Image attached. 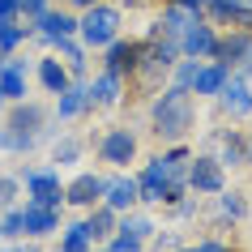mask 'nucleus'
Returning a JSON list of instances; mask_svg holds the SVG:
<instances>
[{
  "instance_id": "obj_1",
  "label": "nucleus",
  "mask_w": 252,
  "mask_h": 252,
  "mask_svg": "<svg viewBox=\"0 0 252 252\" xmlns=\"http://www.w3.org/2000/svg\"><path fill=\"white\" fill-rule=\"evenodd\" d=\"M201 120V103L188 90H175V86H162L154 98H150V137L158 146H171V141H188L197 133Z\"/></svg>"
},
{
  "instance_id": "obj_2",
  "label": "nucleus",
  "mask_w": 252,
  "mask_h": 252,
  "mask_svg": "<svg viewBox=\"0 0 252 252\" xmlns=\"http://www.w3.org/2000/svg\"><path fill=\"white\" fill-rule=\"evenodd\" d=\"M94 141V167H103V171H133L137 162H141V133L128 128V124H107Z\"/></svg>"
},
{
  "instance_id": "obj_3",
  "label": "nucleus",
  "mask_w": 252,
  "mask_h": 252,
  "mask_svg": "<svg viewBox=\"0 0 252 252\" xmlns=\"http://www.w3.org/2000/svg\"><path fill=\"white\" fill-rule=\"evenodd\" d=\"M116 34H124V9H120V0H98L94 9L77 13V39H81L86 52H103Z\"/></svg>"
},
{
  "instance_id": "obj_4",
  "label": "nucleus",
  "mask_w": 252,
  "mask_h": 252,
  "mask_svg": "<svg viewBox=\"0 0 252 252\" xmlns=\"http://www.w3.org/2000/svg\"><path fill=\"white\" fill-rule=\"evenodd\" d=\"M17 180H22L26 201L47 205V210H64V171H60V167H52V162L17 167Z\"/></svg>"
},
{
  "instance_id": "obj_5",
  "label": "nucleus",
  "mask_w": 252,
  "mask_h": 252,
  "mask_svg": "<svg viewBox=\"0 0 252 252\" xmlns=\"http://www.w3.org/2000/svg\"><path fill=\"white\" fill-rule=\"evenodd\" d=\"M210 154L222 162L226 171H248V167H252V133L226 120L222 128H214V133H210Z\"/></svg>"
},
{
  "instance_id": "obj_6",
  "label": "nucleus",
  "mask_w": 252,
  "mask_h": 252,
  "mask_svg": "<svg viewBox=\"0 0 252 252\" xmlns=\"http://www.w3.org/2000/svg\"><path fill=\"white\" fill-rule=\"evenodd\" d=\"M184 184H188V192H197V197H214V192H222V188L231 184V171L214 158L210 150H192V158H188V167H184Z\"/></svg>"
},
{
  "instance_id": "obj_7",
  "label": "nucleus",
  "mask_w": 252,
  "mask_h": 252,
  "mask_svg": "<svg viewBox=\"0 0 252 252\" xmlns=\"http://www.w3.org/2000/svg\"><path fill=\"white\" fill-rule=\"evenodd\" d=\"M201 214L210 218V226H218V231H231V226L248 222L252 205H248V197H244V188H231V184H226L222 192H214V197L201 201Z\"/></svg>"
},
{
  "instance_id": "obj_8",
  "label": "nucleus",
  "mask_w": 252,
  "mask_h": 252,
  "mask_svg": "<svg viewBox=\"0 0 252 252\" xmlns=\"http://www.w3.org/2000/svg\"><path fill=\"white\" fill-rule=\"evenodd\" d=\"M103 197V167H77L64 175V210L86 214Z\"/></svg>"
},
{
  "instance_id": "obj_9",
  "label": "nucleus",
  "mask_w": 252,
  "mask_h": 252,
  "mask_svg": "<svg viewBox=\"0 0 252 252\" xmlns=\"http://www.w3.org/2000/svg\"><path fill=\"white\" fill-rule=\"evenodd\" d=\"M94 116V98H90V81H68V90H60L52 98V120L56 124H77V120Z\"/></svg>"
},
{
  "instance_id": "obj_10",
  "label": "nucleus",
  "mask_w": 252,
  "mask_h": 252,
  "mask_svg": "<svg viewBox=\"0 0 252 252\" xmlns=\"http://www.w3.org/2000/svg\"><path fill=\"white\" fill-rule=\"evenodd\" d=\"M94 60H98V68H107V73L133 77L137 60H141V39H133V34H116L103 52H94Z\"/></svg>"
},
{
  "instance_id": "obj_11",
  "label": "nucleus",
  "mask_w": 252,
  "mask_h": 252,
  "mask_svg": "<svg viewBox=\"0 0 252 252\" xmlns=\"http://www.w3.org/2000/svg\"><path fill=\"white\" fill-rule=\"evenodd\" d=\"M90 98H94V111H120V107L128 103V77H120V73H90Z\"/></svg>"
},
{
  "instance_id": "obj_12",
  "label": "nucleus",
  "mask_w": 252,
  "mask_h": 252,
  "mask_svg": "<svg viewBox=\"0 0 252 252\" xmlns=\"http://www.w3.org/2000/svg\"><path fill=\"white\" fill-rule=\"evenodd\" d=\"M214 103H218V111H222V120H231V124L252 120V81H244L239 73H231V81L218 90Z\"/></svg>"
},
{
  "instance_id": "obj_13",
  "label": "nucleus",
  "mask_w": 252,
  "mask_h": 252,
  "mask_svg": "<svg viewBox=\"0 0 252 252\" xmlns=\"http://www.w3.org/2000/svg\"><path fill=\"white\" fill-rule=\"evenodd\" d=\"M175 43H180V56H188V60H214V47H218V26H214V22H205V17H192Z\"/></svg>"
},
{
  "instance_id": "obj_14",
  "label": "nucleus",
  "mask_w": 252,
  "mask_h": 252,
  "mask_svg": "<svg viewBox=\"0 0 252 252\" xmlns=\"http://www.w3.org/2000/svg\"><path fill=\"white\" fill-rule=\"evenodd\" d=\"M107 210L116 214H128L137 210L141 201H137V175L133 171H103V197H98Z\"/></svg>"
},
{
  "instance_id": "obj_15",
  "label": "nucleus",
  "mask_w": 252,
  "mask_h": 252,
  "mask_svg": "<svg viewBox=\"0 0 252 252\" xmlns=\"http://www.w3.org/2000/svg\"><path fill=\"white\" fill-rule=\"evenodd\" d=\"M30 26H34V43L52 47L56 39H73V34H77V13L64 9V4H52V9H47L43 17H34Z\"/></svg>"
},
{
  "instance_id": "obj_16",
  "label": "nucleus",
  "mask_w": 252,
  "mask_h": 252,
  "mask_svg": "<svg viewBox=\"0 0 252 252\" xmlns=\"http://www.w3.org/2000/svg\"><path fill=\"white\" fill-rule=\"evenodd\" d=\"M133 175H137V201L146 210H162V197H167V171H162V162L150 154V158H141V167Z\"/></svg>"
},
{
  "instance_id": "obj_17",
  "label": "nucleus",
  "mask_w": 252,
  "mask_h": 252,
  "mask_svg": "<svg viewBox=\"0 0 252 252\" xmlns=\"http://www.w3.org/2000/svg\"><path fill=\"white\" fill-rule=\"evenodd\" d=\"M60 226H64V210H47V205H34V201H22V231H26V239H34V244L56 239Z\"/></svg>"
},
{
  "instance_id": "obj_18",
  "label": "nucleus",
  "mask_w": 252,
  "mask_h": 252,
  "mask_svg": "<svg viewBox=\"0 0 252 252\" xmlns=\"http://www.w3.org/2000/svg\"><path fill=\"white\" fill-rule=\"evenodd\" d=\"M226 81H231V68H226L222 60H201L197 77H192V98H197V103H214Z\"/></svg>"
},
{
  "instance_id": "obj_19",
  "label": "nucleus",
  "mask_w": 252,
  "mask_h": 252,
  "mask_svg": "<svg viewBox=\"0 0 252 252\" xmlns=\"http://www.w3.org/2000/svg\"><path fill=\"white\" fill-rule=\"evenodd\" d=\"M30 77L39 81V90L43 94H60V90H68V68H64V60H60V56L56 52H43V56H34V73H30Z\"/></svg>"
},
{
  "instance_id": "obj_20",
  "label": "nucleus",
  "mask_w": 252,
  "mask_h": 252,
  "mask_svg": "<svg viewBox=\"0 0 252 252\" xmlns=\"http://www.w3.org/2000/svg\"><path fill=\"white\" fill-rule=\"evenodd\" d=\"M47 52H56L60 60H64V68H68V77H73V81H86V77L94 73V52L81 47L77 34H73V39H56Z\"/></svg>"
},
{
  "instance_id": "obj_21",
  "label": "nucleus",
  "mask_w": 252,
  "mask_h": 252,
  "mask_svg": "<svg viewBox=\"0 0 252 252\" xmlns=\"http://www.w3.org/2000/svg\"><path fill=\"white\" fill-rule=\"evenodd\" d=\"M86 150H90V141L77 133H60L52 141V154H47V162L52 167H60V171H77L81 162H86Z\"/></svg>"
},
{
  "instance_id": "obj_22",
  "label": "nucleus",
  "mask_w": 252,
  "mask_h": 252,
  "mask_svg": "<svg viewBox=\"0 0 252 252\" xmlns=\"http://www.w3.org/2000/svg\"><path fill=\"white\" fill-rule=\"evenodd\" d=\"M248 43H252V30L222 26V30H218V47H214V60H222V64L235 73V64L244 60V52H248Z\"/></svg>"
},
{
  "instance_id": "obj_23",
  "label": "nucleus",
  "mask_w": 252,
  "mask_h": 252,
  "mask_svg": "<svg viewBox=\"0 0 252 252\" xmlns=\"http://www.w3.org/2000/svg\"><path fill=\"white\" fill-rule=\"evenodd\" d=\"M81 222H86V231H90L94 244H107V239L116 235V226H120V214L107 210L103 201H98V205H90V210L81 214Z\"/></svg>"
},
{
  "instance_id": "obj_24",
  "label": "nucleus",
  "mask_w": 252,
  "mask_h": 252,
  "mask_svg": "<svg viewBox=\"0 0 252 252\" xmlns=\"http://www.w3.org/2000/svg\"><path fill=\"white\" fill-rule=\"evenodd\" d=\"M158 210H146V205H137V210H128V214H120V231H128V235H137V239H154V231H158Z\"/></svg>"
},
{
  "instance_id": "obj_25",
  "label": "nucleus",
  "mask_w": 252,
  "mask_h": 252,
  "mask_svg": "<svg viewBox=\"0 0 252 252\" xmlns=\"http://www.w3.org/2000/svg\"><path fill=\"white\" fill-rule=\"evenodd\" d=\"M94 239L90 231H86V222L81 218H64V226L56 231V252H90Z\"/></svg>"
},
{
  "instance_id": "obj_26",
  "label": "nucleus",
  "mask_w": 252,
  "mask_h": 252,
  "mask_svg": "<svg viewBox=\"0 0 252 252\" xmlns=\"http://www.w3.org/2000/svg\"><path fill=\"white\" fill-rule=\"evenodd\" d=\"M0 94H4V103H22L30 98V73L9 64V56H4V68H0Z\"/></svg>"
},
{
  "instance_id": "obj_27",
  "label": "nucleus",
  "mask_w": 252,
  "mask_h": 252,
  "mask_svg": "<svg viewBox=\"0 0 252 252\" xmlns=\"http://www.w3.org/2000/svg\"><path fill=\"white\" fill-rule=\"evenodd\" d=\"M30 39H34V26H30V22H22V17L4 22V26H0V56L22 52V47H26Z\"/></svg>"
},
{
  "instance_id": "obj_28",
  "label": "nucleus",
  "mask_w": 252,
  "mask_h": 252,
  "mask_svg": "<svg viewBox=\"0 0 252 252\" xmlns=\"http://www.w3.org/2000/svg\"><path fill=\"white\" fill-rule=\"evenodd\" d=\"M239 13H244V0H205V22H214V26H235Z\"/></svg>"
},
{
  "instance_id": "obj_29",
  "label": "nucleus",
  "mask_w": 252,
  "mask_h": 252,
  "mask_svg": "<svg viewBox=\"0 0 252 252\" xmlns=\"http://www.w3.org/2000/svg\"><path fill=\"white\" fill-rule=\"evenodd\" d=\"M34 146H39V137H26V133H17V128H9L0 120V154H30Z\"/></svg>"
},
{
  "instance_id": "obj_30",
  "label": "nucleus",
  "mask_w": 252,
  "mask_h": 252,
  "mask_svg": "<svg viewBox=\"0 0 252 252\" xmlns=\"http://www.w3.org/2000/svg\"><path fill=\"white\" fill-rule=\"evenodd\" d=\"M188 239H184V231L180 226H158L154 231V239L146 244V252H175V248H184Z\"/></svg>"
},
{
  "instance_id": "obj_31",
  "label": "nucleus",
  "mask_w": 252,
  "mask_h": 252,
  "mask_svg": "<svg viewBox=\"0 0 252 252\" xmlns=\"http://www.w3.org/2000/svg\"><path fill=\"white\" fill-rule=\"evenodd\" d=\"M201 201H205V197H197V192H184L175 205H167V214H171L175 222H197V218H201Z\"/></svg>"
},
{
  "instance_id": "obj_32",
  "label": "nucleus",
  "mask_w": 252,
  "mask_h": 252,
  "mask_svg": "<svg viewBox=\"0 0 252 252\" xmlns=\"http://www.w3.org/2000/svg\"><path fill=\"white\" fill-rule=\"evenodd\" d=\"M0 239H26V231H22V201L0 210Z\"/></svg>"
},
{
  "instance_id": "obj_33",
  "label": "nucleus",
  "mask_w": 252,
  "mask_h": 252,
  "mask_svg": "<svg viewBox=\"0 0 252 252\" xmlns=\"http://www.w3.org/2000/svg\"><path fill=\"white\" fill-rule=\"evenodd\" d=\"M107 252H146V239H137V235H128V231H120L116 226V235L103 244Z\"/></svg>"
},
{
  "instance_id": "obj_34",
  "label": "nucleus",
  "mask_w": 252,
  "mask_h": 252,
  "mask_svg": "<svg viewBox=\"0 0 252 252\" xmlns=\"http://www.w3.org/2000/svg\"><path fill=\"white\" fill-rule=\"evenodd\" d=\"M17 201H22V180H17V171L0 175V210L4 205H17Z\"/></svg>"
},
{
  "instance_id": "obj_35",
  "label": "nucleus",
  "mask_w": 252,
  "mask_h": 252,
  "mask_svg": "<svg viewBox=\"0 0 252 252\" xmlns=\"http://www.w3.org/2000/svg\"><path fill=\"white\" fill-rule=\"evenodd\" d=\"M197 252H235V244L218 231V235H201L197 239Z\"/></svg>"
},
{
  "instance_id": "obj_36",
  "label": "nucleus",
  "mask_w": 252,
  "mask_h": 252,
  "mask_svg": "<svg viewBox=\"0 0 252 252\" xmlns=\"http://www.w3.org/2000/svg\"><path fill=\"white\" fill-rule=\"evenodd\" d=\"M52 4H56V0H22V22H34V17H43Z\"/></svg>"
},
{
  "instance_id": "obj_37",
  "label": "nucleus",
  "mask_w": 252,
  "mask_h": 252,
  "mask_svg": "<svg viewBox=\"0 0 252 252\" xmlns=\"http://www.w3.org/2000/svg\"><path fill=\"white\" fill-rule=\"evenodd\" d=\"M13 17H22V0H0V26L13 22Z\"/></svg>"
},
{
  "instance_id": "obj_38",
  "label": "nucleus",
  "mask_w": 252,
  "mask_h": 252,
  "mask_svg": "<svg viewBox=\"0 0 252 252\" xmlns=\"http://www.w3.org/2000/svg\"><path fill=\"white\" fill-rule=\"evenodd\" d=\"M235 73H239L244 81H252V43H248V52H244V60L235 64Z\"/></svg>"
},
{
  "instance_id": "obj_39",
  "label": "nucleus",
  "mask_w": 252,
  "mask_h": 252,
  "mask_svg": "<svg viewBox=\"0 0 252 252\" xmlns=\"http://www.w3.org/2000/svg\"><path fill=\"white\" fill-rule=\"evenodd\" d=\"M184 13H192V17H205V0H175Z\"/></svg>"
},
{
  "instance_id": "obj_40",
  "label": "nucleus",
  "mask_w": 252,
  "mask_h": 252,
  "mask_svg": "<svg viewBox=\"0 0 252 252\" xmlns=\"http://www.w3.org/2000/svg\"><path fill=\"white\" fill-rule=\"evenodd\" d=\"M60 4H64V9H73V13H86V9H94L98 0H60Z\"/></svg>"
},
{
  "instance_id": "obj_41",
  "label": "nucleus",
  "mask_w": 252,
  "mask_h": 252,
  "mask_svg": "<svg viewBox=\"0 0 252 252\" xmlns=\"http://www.w3.org/2000/svg\"><path fill=\"white\" fill-rule=\"evenodd\" d=\"M235 26H239V30H252V0H244V13H239Z\"/></svg>"
},
{
  "instance_id": "obj_42",
  "label": "nucleus",
  "mask_w": 252,
  "mask_h": 252,
  "mask_svg": "<svg viewBox=\"0 0 252 252\" xmlns=\"http://www.w3.org/2000/svg\"><path fill=\"white\" fill-rule=\"evenodd\" d=\"M141 4H154V0H120V9H141Z\"/></svg>"
},
{
  "instance_id": "obj_43",
  "label": "nucleus",
  "mask_w": 252,
  "mask_h": 252,
  "mask_svg": "<svg viewBox=\"0 0 252 252\" xmlns=\"http://www.w3.org/2000/svg\"><path fill=\"white\" fill-rule=\"evenodd\" d=\"M22 252H43V248L34 244V239H26V244H22Z\"/></svg>"
},
{
  "instance_id": "obj_44",
  "label": "nucleus",
  "mask_w": 252,
  "mask_h": 252,
  "mask_svg": "<svg viewBox=\"0 0 252 252\" xmlns=\"http://www.w3.org/2000/svg\"><path fill=\"white\" fill-rule=\"evenodd\" d=\"M180 252H197V244H184V248H180Z\"/></svg>"
},
{
  "instance_id": "obj_45",
  "label": "nucleus",
  "mask_w": 252,
  "mask_h": 252,
  "mask_svg": "<svg viewBox=\"0 0 252 252\" xmlns=\"http://www.w3.org/2000/svg\"><path fill=\"white\" fill-rule=\"evenodd\" d=\"M4 107H9V103H4V94H0V116H4Z\"/></svg>"
},
{
  "instance_id": "obj_46",
  "label": "nucleus",
  "mask_w": 252,
  "mask_h": 252,
  "mask_svg": "<svg viewBox=\"0 0 252 252\" xmlns=\"http://www.w3.org/2000/svg\"><path fill=\"white\" fill-rule=\"evenodd\" d=\"M90 252H107V248H103V244H94V248H90Z\"/></svg>"
}]
</instances>
